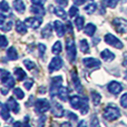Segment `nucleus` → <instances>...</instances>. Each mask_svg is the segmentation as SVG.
I'll return each instance as SVG.
<instances>
[{"mask_svg": "<svg viewBox=\"0 0 127 127\" xmlns=\"http://www.w3.org/2000/svg\"><path fill=\"white\" fill-rule=\"evenodd\" d=\"M103 117L106 121H115V119L121 117V112L119 109L114 105H108L107 107L104 109Z\"/></svg>", "mask_w": 127, "mask_h": 127, "instance_id": "f257e3e1", "label": "nucleus"}, {"mask_svg": "<svg viewBox=\"0 0 127 127\" xmlns=\"http://www.w3.org/2000/svg\"><path fill=\"white\" fill-rule=\"evenodd\" d=\"M66 50H67V57L70 63H74L76 59V47L72 38H67L66 40Z\"/></svg>", "mask_w": 127, "mask_h": 127, "instance_id": "f03ea898", "label": "nucleus"}, {"mask_svg": "<svg viewBox=\"0 0 127 127\" xmlns=\"http://www.w3.org/2000/svg\"><path fill=\"white\" fill-rule=\"evenodd\" d=\"M48 109H50V104L47 99H44V98H40V99H37L35 103V112L37 114H44L46 113Z\"/></svg>", "mask_w": 127, "mask_h": 127, "instance_id": "7ed1b4c3", "label": "nucleus"}, {"mask_svg": "<svg viewBox=\"0 0 127 127\" xmlns=\"http://www.w3.org/2000/svg\"><path fill=\"white\" fill-rule=\"evenodd\" d=\"M1 84L8 89H10L15 86V79L12 78L10 72L4 69H1Z\"/></svg>", "mask_w": 127, "mask_h": 127, "instance_id": "20e7f679", "label": "nucleus"}, {"mask_svg": "<svg viewBox=\"0 0 127 127\" xmlns=\"http://www.w3.org/2000/svg\"><path fill=\"white\" fill-rule=\"evenodd\" d=\"M63 84V76H56L54 78H51V83H50V96L55 97L57 95L59 88L62 87Z\"/></svg>", "mask_w": 127, "mask_h": 127, "instance_id": "39448f33", "label": "nucleus"}, {"mask_svg": "<svg viewBox=\"0 0 127 127\" xmlns=\"http://www.w3.org/2000/svg\"><path fill=\"white\" fill-rule=\"evenodd\" d=\"M105 41H106V44L110 45V46L115 47V48H117V49H122L124 47L123 42H122L118 38L115 37L114 35H112V33H107V35L105 36Z\"/></svg>", "mask_w": 127, "mask_h": 127, "instance_id": "423d86ee", "label": "nucleus"}, {"mask_svg": "<svg viewBox=\"0 0 127 127\" xmlns=\"http://www.w3.org/2000/svg\"><path fill=\"white\" fill-rule=\"evenodd\" d=\"M113 24H114V27L118 32L127 33V20L122 19V18H115Z\"/></svg>", "mask_w": 127, "mask_h": 127, "instance_id": "0eeeda50", "label": "nucleus"}, {"mask_svg": "<svg viewBox=\"0 0 127 127\" xmlns=\"http://www.w3.org/2000/svg\"><path fill=\"white\" fill-rule=\"evenodd\" d=\"M64 65V62L63 59L60 57H54L53 59H51L50 64H49V71L50 72H54V71H57V70H59L60 68L63 67Z\"/></svg>", "mask_w": 127, "mask_h": 127, "instance_id": "6e6552de", "label": "nucleus"}, {"mask_svg": "<svg viewBox=\"0 0 127 127\" xmlns=\"http://www.w3.org/2000/svg\"><path fill=\"white\" fill-rule=\"evenodd\" d=\"M83 64L85 65L86 68H88V69H96V68H99L100 67V62H99L98 59H96V58H85V59L83 60Z\"/></svg>", "mask_w": 127, "mask_h": 127, "instance_id": "1a4fd4ad", "label": "nucleus"}, {"mask_svg": "<svg viewBox=\"0 0 127 127\" xmlns=\"http://www.w3.org/2000/svg\"><path fill=\"white\" fill-rule=\"evenodd\" d=\"M11 27H12V21L9 19H6L4 13L1 12V16H0V28H1V30L3 32H7L11 29Z\"/></svg>", "mask_w": 127, "mask_h": 127, "instance_id": "9d476101", "label": "nucleus"}, {"mask_svg": "<svg viewBox=\"0 0 127 127\" xmlns=\"http://www.w3.org/2000/svg\"><path fill=\"white\" fill-rule=\"evenodd\" d=\"M51 114L55 117H63L64 114H65V110H64V107L60 105L57 101H54L53 103V107H51Z\"/></svg>", "mask_w": 127, "mask_h": 127, "instance_id": "9b49d317", "label": "nucleus"}, {"mask_svg": "<svg viewBox=\"0 0 127 127\" xmlns=\"http://www.w3.org/2000/svg\"><path fill=\"white\" fill-rule=\"evenodd\" d=\"M42 20L40 19V18H27L26 20H25V24L27 25L28 27H30V28L32 29H36V28H39L40 25H41Z\"/></svg>", "mask_w": 127, "mask_h": 127, "instance_id": "f8f14e48", "label": "nucleus"}, {"mask_svg": "<svg viewBox=\"0 0 127 127\" xmlns=\"http://www.w3.org/2000/svg\"><path fill=\"white\" fill-rule=\"evenodd\" d=\"M122 89H123V86L118 81H110L108 84V90L114 95H118L122 92Z\"/></svg>", "mask_w": 127, "mask_h": 127, "instance_id": "ddd939ff", "label": "nucleus"}, {"mask_svg": "<svg viewBox=\"0 0 127 127\" xmlns=\"http://www.w3.org/2000/svg\"><path fill=\"white\" fill-rule=\"evenodd\" d=\"M7 106L9 107V109L12 110L15 114H18L20 110V107H19V104L17 103V100H15V98H9L8 100H7Z\"/></svg>", "mask_w": 127, "mask_h": 127, "instance_id": "4468645a", "label": "nucleus"}, {"mask_svg": "<svg viewBox=\"0 0 127 127\" xmlns=\"http://www.w3.org/2000/svg\"><path fill=\"white\" fill-rule=\"evenodd\" d=\"M54 27H55V30L59 37H63L66 33V27L64 26L63 22L59 21V20H56V21L54 22Z\"/></svg>", "mask_w": 127, "mask_h": 127, "instance_id": "2eb2a0df", "label": "nucleus"}, {"mask_svg": "<svg viewBox=\"0 0 127 127\" xmlns=\"http://www.w3.org/2000/svg\"><path fill=\"white\" fill-rule=\"evenodd\" d=\"M30 11L33 13V15L39 16V17H42V16H45V13H46L44 7L40 6V4H33V6H31Z\"/></svg>", "mask_w": 127, "mask_h": 127, "instance_id": "dca6fc26", "label": "nucleus"}, {"mask_svg": "<svg viewBox=\"0 0 127 127\" xmlns=\"http://www.w3.org/2000/svg\"><path fill=\"white\" fill-rule=\"evenodd\" d=\"M71 81H72V84H74L75 88H76V89L80 93L81 89H83V87H81L80 80H79V78H78V75H77V72L75 71V70H72V71H71Z\"/></svg>", "mask_w": 127, "mask_h": 127, "instance_id": "f3484780", "label": "nucleus"}, {"mask_svg": "<svg viewBox=\"0 0 127 127\" xmlns=\"http://www.w3.org/2000/svg\"><path fill=\"white\" fill-rule=\"evenodd\" d=\"M83 103V98H80L79 96H72L70 98V106H71L74 109H79Z\"/></svg>", "mask_w": 127, "mask_h": 127, "instance_id": "a211bd4d", "label": "nucleus"}, {"mask_svg": "<svg viewBox=\"0 0 127 127\" xmlns=\"http://www.w3.org/2000/svg\"><path fill=\"white\" fill-rule=\"evenodd\" d=\"M100 57L101 59H104L105 62H112V60L115 59V55L112 53L110 50H108V49H105V50H103L100 53Z\"/></svg>", "mask_w": 127, "mask_h": 127, "instance_id": "6ab92c4d", "label": "nucleus"}, {"mask_svg": "<svg viewBox=\"0 0 127 127\" xmlns=\"http://www.w3.org/2000/svg\"><path fill=\"white\" fill-rule=\"evenodd\" d=\"M13 8L19 13H24L25 10H26V6H25V3L22 2V0H15V1H13Z\"/></svg>", "mask_w": 127, "mask_h": 127, "instance_id": "aec40b11", "label": "nucleus"}, {"mask_svg": "<svg viewBox=\"0 0 127 127\" xmlns=\"http://www.w3.org/2000/svg\"><path fill=\"white\" fill-rule=\"evenodd\" d=\"M57 96L59 97L60 100L66 101V100H68L69 92H68V89H67L66 87H60V88H59V90H58V93H57Z\"/></svg>", "mask_w": 127, "mask_h": 127, "instance_id": "412c9836", "label": "nucleus"}, {"mask_svg": "<svg viewBox=\"0 0 127 127\" xmlns=\"http://www.w3.org/2000/svg\"><path fill=\"white\" fill-rule=\"evenodd\" d=\"M27 27L28 26H27L25 22L18 20L17 24H16V30H17V32L20 33V35H25V33L27 32Z\"/></svg>", "mask_w": 127, "mask_h": 127, "instance_id": "4be33fe9", "label": "nucleus"}, {"mask_svg": "<svg viewBox=\"0 0 127 127\" xmlns=\"http://www.w3.org/2000/svg\"><path fill=\"white\" fill-rule=\"evenodd\" d=\"M9 107L6 105V104L2 103L1 104V118L3 119V121H7L8 118H10V113H9Z\"/></svg>", "mask_w": 127, "mask_h": 127, "instance_id": "5701e85b", "label": "nucleus"}, {"mask_svg": "<svg viewBox=\"0 0 127 127\" xmlns=\"http://www.w3.org/2000/svg\"><path fill=\"white\" fill-rule=\"evenodd\" d=\"M7 57H8V59L9 60H16V59H18V53H17V50H16V48L15 47H10V48L7 50Z\"/></svg>", "mask_w": 127, "mask_h": 127, "instance_id": "b1692460", "label": "nucleus"}, {"mask_svg": "<svg viewBox=\"0 0 127 127\" xmlns=\"http://www.w3.org/2000/svg\"><path fill=\"white\" fill-rule=\"evenodd\" d=\"M80 110V114L81 115H86L88 112H89V105H88V99L86 98H83V103H81V106L79 108Z\"/></svg>", "mask_w": 127, "mask_h": 127, "instance_id": "393cba45", "label": "nucleus"}, {"mask_svg": "<svg viewBox=\"0 0 127 127\" xmlns=\"http://www.w3.org/2000/svg\"><path fill=\"white\" fill-rule=\"evenodd\" d=\"M84 31H85V33L87 36L92 37V36H94V33L96 32V26H95L94 24H88V25H86Z\"/></svg>", "mask_w": 127, "mask_h": 127, "instance_id": "a878e982", "label": "nucleus"}, {"mask_svg": "<svg viewBox=\"0 0 127 127\" xmlns=\"http://www.w3.org/2000/svg\"><path fill=\"white\" fill-rule=\"evenodd\" d=\"M96 9H97V4L95 3L93 0H92V1H89L85 6V11L87 13H94L95 11H96Z\"/></svg>", "mask_w": 127, "mask_h": 127, "instance_id": "bb28decb", "label": "nucleus"}, {"mask_svg": "<svg viewBox=\"0 0 127 127\" xmlns=\"http://www.w3.org/2000/svg\"><path fill=\"white\" fill-rule=\"evenodd\" d=\"M51 9H53V12L55 13V15H57L59 18L66 19L67 15H66V11L63 9V7H60V8H54V7H51Z\"/></svg>", "mask_w": 127, "mask_h": 127, "instance_id": "cd10ccee", "label": "nucleus"}, {"mask_svg": "<svg viewBox=\"0 0 127 127\" xmlns=\"http://www.w3.org/2000/svg\"><path fill=\"white\" fill-rule=\"evenodd\" d=\"M79 47H80V50L84 54L89 53V44H88V41L86 39H83L79 41Z\"/></svg>", "mask_w": 127, "mask_h": 127, "instance_id": "c85d7f7f", "label": "nucleus"}, {"mask_svg": "<svg viewBox=\"0 0 127 127\" xmlns=\"http://www.w3.org/2000/svg\"><path fill=\"white\" fill-rule=\"evenodd\" d=\"M51 33H53L51 25H50V24H48L44 29H42V31H41V36H42L44 38H49V37L51 36Z\"/></svg>", "mask_w": 127, "mask_h": 127, "instance_id": "c756f323", "label": "nucleus"}, {"mask_svg": "<svg viewBox=\"0 0 127 127\" xmlns=\"http://www.w3.org/2000/svg\"><path fill=\"white\" fill-rule=\"evenodd\" d=\"M90 96H92L93 104H94L95 106H97V105H99V104H100V99H101L100 94H98V93H96V92H92Z\"/></svg>", "mask_w": 127, "mask_h": 127, "instance_id": "7c9ffc66", "label": "nucleus"}, {"mask_svg": "<svg viewBox=\"0 0 127 127\" xmlns=\"http://www.w3.org/2000/svg\"><path fill=\"white\" fill-rule=\"evenodd\" d=\"M62 42L60 41H56L55 44H54L53 48H51V51H53V54H55V55H59L60 53H62Z\"/></svg>", "mask_w": 127, "mask_h": 127, "instance_id": "2f4dec72", "label": "nucleus"}, {"mask_svg": "<svg viewBox=\"0 0 127 127\" xmlns=\"http://www.w3.org/2000/svg\"><path fill=\"white\" fill-rule=\"evenodd\" d=\"M15 74H16V77H17L18 80H22V79H25L26 76H27V74L21 69V68H16Z\"/></svg>", "mask_w": 127, "mask_h": 127, "instance_id": "473e14b6", "label": "nucleus"}, {"mask_svg": "<svg viewBox=\"0 0 127 127\" xmlns=\"http://www.w3.org/2000/svg\"><path fill=\"white\" fill-rule=\"evenodd\" d=\"M75 24H76V27L78 30H80V29L84 28V24H85V18L83 17V16H79V17L76 18V20H75Z\"/></svg>", "mask_w": 127, "mask_h": 127, "instance_id": "72a5a7b5", "label": "nucleus"}, {"mask_svg": "<svg viewBox=\"0 0 127 127\" xmlns=\"http://www.w3.org/2000/svg\"><path fill=\"white\" fill-rule=\"evenodd\" d=\"M0 10H1L2 13L10 12V7H9V4L7 3V1H4V0H2L1 1V4H0Z\"/></svg>", "mask_w": 127, "mask_h": 127, "instance_id": "f704fd0d", "label": "nucleus"}, {"mask_svg": "<svg viewBox=\"0 0 127 127\" xmlns=\"http://www.w3.org/2000/svg\"><path fill=\"white\" fill-rule=\"evenodd\" d=\"M24 64H25V66H26V68L28 70H32L33 68L36 67V64L33 63V62H31L30 59H25L24 60Z\"/></svg>", "mask_w": 127, "mask_h": 127, "instance_id": "c9c22d12", "label": "nucleus"}, {"mask_svg": "<svg viewBox=\"0 0 127 127\" xmlns=\"http://www.w3.org/2000/svg\"><path fill=\"white\" fill-rule=\"evenodd\" d=\"M13 95H15V97H17L18 99H22L25 97L24 92H22L20 88H15V89H13Z\"/></svg>", "mask_w": 127, "mask_h": 127, "instance_id": "e433bc0d", "label": "nucleus"}, {"mask_svg": "<svg viewBox=\"0 0 127 127\" xmlns=\"http://www.w3.org/2000/svg\"><path fill=\"white\" fill-rule=\"evenodd\" d=\"M118 1L119 0H104V3L107 7H109V8H115L116 4L118 3Z\"/></svg>", "mask_w": 127, "mask_h": 127, "instance_id": "4c0bfd02", "label": "nucleus"}, {"mask_svg": "<svg viewBox=\"0 0 127 127\" xmlns=\"http://www.w3.org/2000/svg\"><path fill=\"white\" fill-rule=\"evenodd\" d=\"M38 50H39V57L44 59V55L46 53V46L44 44H39L38 45Z\"/></svg>", "mask_w": 127, "mask_h": 127, "instance_id": "58836bf2", "label": "nucleus"}, {"mask_svg": "<svg viewBox=\"0 0 127 127\" xmlns=\"http://www.w3.org/2000/svg\"><path fill=\"white\" fill-rule=\"evenodd\" d=\"M121 105H122V107L127 108V93L122 96V98H121Z\"/></svg>", "mask_w": 127, "mask_h": 127, "instance_id": "ea45409f", "label": "nucleus"}, {"mask_svg": "<svg viewBox=\"0 0 127 127\" xmlns=\"http://www.w3.org/2000/svg\"><path fill=\"white\" fill-rule=\"evenodd\" d=\"M32 85H33V80H32V79H27V80L25 81V84H24L25 88H26L27 90L30 89V88L32 87Z\"/></svg>", "mask_w": 127, "mask_h": 127, "instance_id": "a19ab883", "label": "nucleus"}, {"mask_svg": "<svg viewBox=\"0 0 127 127\" xmlns=\"http://www.w3.org/2000/svg\"><path fill=\"white\" fill-rule=\"evenodd\" d=\"M78 13V9H77V7L76 6H74V7H70V9H69V16L70 17H75V16Z\"/></svg>", "mask_w": 127, "mask_h": 127, "instance_id": "79ce46f5", "label": "nucleus"}, {"mask_svg": "<svg viewBox=\"0 0 127 127\" xmlns=\"http://www.w3.org/2000/svg\"><path fill=\"white\" fill-rule=\"evenodd\" d=\"M55 2L58 4V6L63 7V8L68 4V0H55Z\"/></svg>", "mask_w": 127, "mask_h": 127, "instance_id": "37998d69", "label": "nucleus"}, {"mask_svg": "<svg viewBox=\"0 0 127 127\" xmlns=\"http://www.w3.org/2000/svg\"><path fill=\"white\" fill-rule=\"evenodd\" d=\"M0 39H1V48H6L7 45H8V40H7V38L4 37V36H1Z\"/></svg>", "mask_w": 127, "mask_h": 127, "instance_id": "c03bdc74", "label": "nucleus"}, {"mask_svg": "<svg viewBox=\"0 0 127 127\" xmlns=\"http://www.w3.org/2000/svg\"><path fill=\"white\" fill-rule=\"evenodd\" d=\"M66 115H67L68 118L72 119V121H77V116L74 114V113H71V112H67V113H66Z\"/></svg>", "mask_w": 127, "mask_h": 127, "instance_id": "a18cd8bd", "label": "nucleus"}, {"mask_svg": "<svg viewBox=\"0 0 127 127\" xmlns=\"http://www.w3.org/2000/svg\"><path fill=\"white\" fill-rule=\"evenodd\" d=\"M33 4H40V6H44L46 0H31Z\"/></svg>", "mask_w": 127, "mask_h": 127, "instance_id": "49530a36", "label": "nucleus"}, {"mask_svg": "<svg viewBox=\"0 0 127 127\" xmlns=\"http://www.w3.org/2000/svg\"><path fill=\"white\" fill-rule=\"evenodd\" d=\"M96 118H97L96 116L93 117V121H92V123H90V125H92V126H98V125H99V122L97 121Z\"/></svg>", "mask_w": 127, "mask_h": 127, "instance_id": "de8ad7c7", "label": "nucleus"}, {"mask_svg": "<svg viewBox=\"0 0 127 127\" xmlns=\"http://www.w3.org/2000/svg\"><path fill=\"white\" fill-rule=\"evenodd\" d=\"M84 2H85V0H74V3L76 4V6H80Z\"/></svg>", "mask_w": 127, "mask_h": 127, "instance_id": "09e8293b", "label": "nucleus"}, {"mask_svg": "<svg viewBox=\"0 0 127 127\" xmlns=\"http://www.w3.org/2000/svg\"><path fill=\"white\" fill-rule=\"evenodd\" d=\"M66 26H67V28H68L67 30L69 31V32H71V33H72V26H71V24H70V21H68Z\"/></svg>", "mask_w": 127, "mask_h": 127, "instance_id": "8fccbe9b", "label": "nucleus"}, {"mask_svg": "<svg viewBox=\"0 0 127 127\" xmlns=\"http://www.w3.org/2000/svg\"><path fill=\"white\" fill-rule=\"evenodd\" d=\"M39 93H40V94H45V93H46V88H45V87H40L39 88Z\"/></svg>", "mask_w": 127, "mask_h": 127, "instance_id": "3c124183", "label": "nucleus"}, {"mask_svg": "<svg viewBox=\"0 0 127 127\" xmlns=\"http://www.w3.org/2000/svg\"><path fill=\"white\" fill-rule=\"evenodd\" d=\"M124 56H125V58H124L123 65H124V66H127V54H126V55H124Z\"/></svg>", "mask_w": 127, "mask_h": 127, "instance_id": "603ef678", "label": "nucleus"}, {"mask_svg": "<svg viewBox=\"0 0 127 127\" xmlns=\"http://www.w3.org/2000/svg\"><path fill=\"white\" fill-rule=\"evenodd\" d=\"M1 92H2V95H7V90L6 89H2Z\"/></svg>", "mask_w": 127, "mask_h": 127, "instance_id": "864d4df0", "label": "nucleus"}, {"mask_svg": "<svg viewBox=\"0 0 127 127\" xmlns=\"http://www.w3.org/2000/svg\"><path fill=\"white\" fill-rule=\"evenodd\" d=\"M63 125H64V126H70V124H69V123H64Z\"/></svg>", "mask_w": 127, "mask_h": 127, "instance_id": "5fc2aeb1", "label": "nucleus"}, {"mask_svg": "<svg viewBox=\"0 0 127 127\" xmlns=\"http://www.w3.org/2000/svg\"><path fill=\"white\" fill-rule=\"evenodd\" d=\"M124 78L127 80V71H125V75H124Z\"/></svg>", "mask_w": 127, "mask_h": 127, "instance_id": "6e6d98bb", "label": "nucleus"}]
</instances>
